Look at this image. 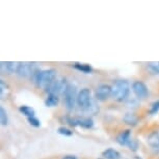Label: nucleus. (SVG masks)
Returning <instances> with one entry per match:
<instances>
[{"mask_svg":"<svg viewBox=\"0 0 159 159\" xmlns=\"http://www.w3.org/2000/svg\"><path fill=\"white\" fill-rule=\"evenodd\" d=\"M31 77L35 85L48 91V89L55 81L56 71L53 70V69H48V70L44 71L35 70Z\"/></svg>","mask_w":159,"mask_h":159,"instance_id":"1","label":"nucleus"},{"mask_svg":"<svg viewBox=\"0 0 159 159\" xmlns=\"http://www.w3.org/2000/svg\"><path fill=\"white\" fill-rule=\"evenodd\" d=\"M130 94V84L127 80L120 79L116 80L115 84L111 86V97L116 101H125Z\"/></svg>","mask_w":159,"mask_h":159,"instance_id":"2","label":"nucleus"},{"mask_svg":"<svg viewBox=\"0 0 159 159\" xmlns=\"http://www.w3.org/2000/svg\"><path fill=\"white\" fill-rule=\"evenodd\" d=\"M77 89L74 84L69 83L67 91L64 94V104L65 107L69 111H72L77 104Z\"/></svg>","mask_w":159,"mask_h":159,"instance_id":"3","label":"nucleus"},{"mask_svg":"<svg viewBox=\"0 0 159 159\" xmlns=\"http://www.w3.org/2000/svg\"><path fill=\"white\" fill-rule=\"evenodd\" d=\"M93 98H92V92L91 89L88 88L82 89L81 91L78 93L77 96V105L83 110H86L89 104L92 103Z\"/></svg>","mask_w":159,"mask_h":159,"instance_id":"4","label":"nucleus"},{"mask_svg":"<svg viewBox=\"0 0 159 159\" xmlns=\"http://www.w3.org/2000/svg\"><path fill=\"white\" fill-rule=\"evenodd\" d=\"M68 85H69V83L67 82L66 79H58L53 82V84L48 89L47 92L49 93V94L56 95L59 97V95L65 94V92L67 91V89H68Z\"/></svg>","mask_w":159,"mask_h":159,"instance_id":"5","label":"nucleus"},{"mask_svg":"<svg viewBox=\"0 0 159 159\" xmlns=\"http://www.w3.org/2000/svg\"><path fill=\"white\" fill-rule=\"evenodd\" d=\"M131 89L133 94L135 95V97L139 99H145L149 95L148 88H147V85L143 81H134L132 83Z\"/></svg>","mask_w":159,"mask_h":159,"instance_id":"6","label":"nucleus"},{"mask_svg":"<svg viewBox=\"0 0 159 159\" xmlns=\"http://www.w3.org/2000/svg\"><path fill=\"white\" fill-rule=\"evenodd\" d=\"M111 96V86L108 84H100L96 89L95 97L98 101H105Z\"/></svg>","mask_w":159,"mask_h":159,"instance_id":"7","label":"nucleus"},{"mask_svg":"<svg viewBox=\"0 0 159 159\" xmlns=\"http://www.w3.org/2000/svg\"><path fill=\"white\" fill-rule=\"evenodd\" d=\"M70 125L75 126V127H82L85 129H89L94 126V122L91 118H77L70 120Z\"/></svg>","mask_w":159,"mask_h":159,"instance_id":"8","label":"nucleus"},{"mask_svg":"<svg viewBox=\"0 0 159 159\" xmlns=\"http://www.w3.org/2000/svg\"><path fill=\"white\" fill-rule=\"evenodd\" d=\"M21 67V62L18 61H7L1 62V72L2 73H17L19 72V69Z\"/></svg>","mask_w":159,"mask_h":159,"instance_id":"9","label":"nucleus"},{"mask_svg":"<svg viewBox=\"0 0 159 159\" xmlns=\"http://www.w3.org/2000/svg\"><path fill=\"white\" fill-rule=\"evenodd\" d=\"M34 71L35 70H34V64H31V62H21V67L19 69V72H18V75L20 77L26 78L32 76Z\"/></svg>","mask_w":159,"mask_h":159,"instance_id":"10","label":"nucleus"},{"mask_svg":"<svg viewBox=\"0 0 159 159\" xmlns=\"http://www.w3.org/2000/svg\"><path fill=\"white\" fill-rule=\"evenodd\" d=\"M132 140L131 139V131L130 130H125L121 132L116 137V142H118L121 146H128L130 142Z\"/></svg>","mask_w":159,"mask_h":159,"instance_id":"11","label":"nucleus"},{"mask_svg":"<svg viewBox=\"0 0 159 159\" xmlns=\"http://www.w3.org/2000/svg\"><path fill=\"white\" fill-rule=\"evenodd\" d=\"M147 142L153 149H159V131H154L150 133L148 139H147Z\"/></svg>","mask_w":159,"mask_h":159,"instance_id":"12","label":"nucleus"},{"mask_svg":"<svg viewBox=\"0 0 159 159\" xmlns=\"http://www.w3.org/2000/svg\"><path fill=\"white\" fill-rule=\"evenodd\" d=\"M102 156L105 159H120L121 158V154L119 153V151H116L115 149H107L103 151Z\"/></svg>","mask_w":159,"mask_h":159,"instance_id":"13","label":"nucleus"},{"mask_svg":"<svg viewBox=\"0 0 159 159\" xmlns=\"http://www.w3.org/2000/svg\"><path fill=\"white\" fill-rule=\"evenodd\" d=\"M123 121L125 122V124L129 126H135L139 123V118L132 112H127L123 118Z\"/></svg>","mask_w":159,"mask_h":159,"instance_id":"14","label":"nucleus"},{"mask_svg":"<svg viewBox=\"0 0 159 159\" xmlns=\"http://www.w3.org/2000/svg\"><path fill=\"white\" fill-rule=\"evenodd\" d=\"M59 103V98L58 96L53 95V94H48L46 100H45V104L48 107H54L57 106Z\"/></svg>","mask_w":159,"mask_h":159,"instance_id":"15","label":"nucleus"},{"mask_svg":"<svg viewBox=\"0 0 159 159\" xmlns=\"http://www.w3.org/2000/svg\"><path fill=\"white\" fill-rule=\"evenodd\" d=\"M20 111H21L22 115L27 116V119L34 118V115H35L34 109L32 108V107H30V106H27V105H22V106H20Z\"/></svg>","mask_w":159,"mask_h":159,"instance_id":"16","label":"nucleus"},{"mask_svg":"<svg viewBox=\"0 0 159 159\" xmlns=\"http://www.w3.org/2000/svg\"><path fill=\"white\" fill-rule=\"evenodd\" d=\"M148 70L153 74H159V61H151L147 64Z\"/></svg>","mask_w":159,"mask_h":159,"instance_id":"17","label":"nucleus"},{"mask_svg":"<svg viewBox=\"0 0 159 159\" xmlns=\"http://www.w3.org/2000/svg\"><path fill=\"white\" fill-rule=\"evenodd\" d=\"M74 67L77 69V70L83 72V73H91L93 71L92 67L89 65H86V64H75Z\"/></svg>","mask_w":159,"mask_h":159,"instance_id":"18","label":"nucleus"},{"mask_svg":"<svg viewBox=\"0 0 159 159\" xmlns=\"http://www.w3.org/2000/svg\"><path fill=\"white\" fill-rule=\"evenodd\" d=\"M0 122H1L2 126H7L8 124V118H7V113L5 111V109L3 107L0 108Z\"/></svg>","mask_w":159,"mask_h":159,"instance_id":"19","label":"nucleus"},{"mask_svg":"<svg viewBox=\"0 0 159 159\" xmlns=\"http://www.w3.org/2000/svg\"><path fill=\"white\" fill-rule=\"evenodd\" d=\"M7 92H8V86L3 80H1L0 81V97H1V99H4L7 97Z\"/></svg>","mask_w":159,"mask_h":159,"instance_id":"20","label":"nucleus"},{"mask_svg":"<svg viewBox=\"0 0 159 159\" xmlns=\"http://www.w3.org/2000/svg\"><path fill=\"white\" fill-rule=\"evenodd\" d=\"M85 111H88L89 113H92V115H96L98 111H99V107H98V105L96 104V102L93 100L92 101V103L89 104V106L88 107V109L85 110Z\"/></svg>","mask_w":159,"mask_h":159,"instance_id":"21","label":"nucleus"},{"mask_svg":"<svg viewBox=\"0 0 159 159\" xmlns=\"http://www.w3.org/2000/svg\"><path fill=\"white\" fill-rule=\"evenodd\" d=\"M158 111H159V100L153 102L149 110V112L151 113V115H155V113H157Z\"/></svg>","mask_w":159,"mask_h":159,"instance_id":"22","label":"nucleus"},{"mask_svg":"<svg viewBox=\"0 0 159 159\" xmlns=\"http://www.w3.org/2000/svg\"><path fill=\"white\" fill-rule=\"evenodd\" d=\"M58 133L65 136H71L73 134V131H71L70 129L66 128V127H59L58 128Z\"/></svg>","mask_w":159,"mask_h":159,"instance_id":"23","label":"nucleus"},{"mask_svg":"<svg viewBox=\"0 0 159 159\" xmlns=\"http://www.w3.org/2000/svg\"><path fill=\"white\" fill-rule=\"evenodd\" d=\"M28 120V123L30 124L32 127H35V128H39L41 126V122H40V120L37 119L35 116H34V118H29L27 119Z\"/></svg>","mask_w":159,"mask_h":159,"instance_id":"24","label":"nucleus"},{"mask_svg":"<svg viewBox=\"0 0 159 159\" xmlns=\"http://www.w3.org/2000/svg\"><path fill=\"white\" fill-rule=\"evenodd\" d=\"M128 147H129V149L132 150V151H136L137 148H139V146H137V143H136L134 139H132V140H131L130 143L128 145Z\"/></svg>","mask_w":159,"mask_h":159,"instance_id":"25","label":"nucleus"},{"mask_svg":"<svg viewBox=\"0 0 159 159\" xmlns=\"http://www.w3.org/2000/svg\"><path fill=\"white\" fill-rule=\"evenodd\" d=\"M62 159H78V158H77V156H75V155H67Z\"/></svg>","mask_w":159,"mask_h":159,"instance_id":"26","label":"nucleus"},{"mask_svg":"<svg viewBox=\"0 0 159 159\" xmlns=\"http://www.w3.org/2000/svg\"><path fill=\"white\" fill-rule=\"evenodd\" d=\"M136 159H142V158H139V157H136Z\"/></svg>","mask_w":159,"mask_h":159,"instance_id":"27","label":"nucleus"}]
</instances>
